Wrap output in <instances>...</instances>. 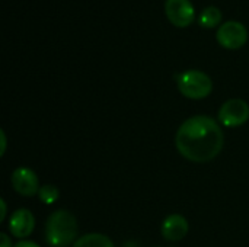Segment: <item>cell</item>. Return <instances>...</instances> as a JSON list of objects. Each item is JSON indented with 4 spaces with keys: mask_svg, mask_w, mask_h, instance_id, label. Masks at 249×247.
<instances>
[{
    "mask_svg": "<svg viewBox=\"0 0 249 247\" xmlns=\"http://www.w3.org/2000/svg\"><path fill=\"white\" fill-rule=\"evenodd\" d=\"M223 143L222 127L206 115L188 118L175 135V146L179 154L194 163H207L216 159L223 148Z\"/></svg>",
    "mask_w": 249,
    "mask_h": 247,
    "instance_id": "cell-1",
    "label": "cell"
},
{
    "mask_svg": "<svg viewBox=\"0 0 249 247\" xmlns=\"http://www.w3.org/2000/svg\"><path fill=\"white\" fill-rule=\"evenodd\" d=\"M188 221L184 215L171 214L163 220L160 233L168 242H179L188 234Z\"/></svg>",
    "mask_w": 249,
    "mask_h": 247,
    "instance_id": "cell-9",
    "label": "cell"
},
{
    "mask_svg": "<svg viewBox=\"0 0 249 247\" xmlns=\"http://www.w3.org/2000/svg\"><path fill=\"white\" fill-rule=\"evenodd\" d=\"M222 19H223V15H222L220 9L216 6H209L200 13L198 22L203 28L212 29V28H216L222 22Z\"/></svg>",
    "mask_w": 249,
    "mask_h": 247,
    "instance_id": "cell-11",
    "label": "cell"
},
{
    "mask_svg": "<svg viewBox=\"0 0 249 247\" xmlns=\"http://www.w3.org/2000/svg\"><path fill=\"white\" fill-rule=\"evenodd\" d=\"M0 204H1V214H0V221H3V220L6 218L7 207H6V201H4V199H0Z\"/></svg>",
    "mask_w": 249,
    "mask_h": 247,
    "instance_id": "cell-16",
    "label": "cell"
},
{
    "mask_svg": "<svg viewBox=\"0 0 249 247\" xmlns=\"http://www.w3.org/2000/svg\"><path fill=\"white\" fill-rule=\"evenodd\" d=\"M71 247H115L112 240L101 233H88L77 239Z\"/></svg>",
    "mask_w": 249,
    "mask_h": 247,
    "instance_id": "cell-10",
    "label": "cell"
},
{
    "mask_svg": "<svg viewBox=\"0 0 249 247\" xmlns=\"http://www.w3.org/2000/svg\"><path fill=\"white\" fill-rule=\"evenodd\" d=\"M0 138H1V150H0V156H4V153H6V134H4V131L1 130L0 131Z\"/></svg>",
    "mask_w": 249,
    "mask_h": 247,
    "instance_id": "cell-14",
    "label": "cell"
},
{
    "mask_svg": "<svg viewBox=\"0 0 249 247\" xmlns=\"http://www.w3.org/2000/svg\"><path fill=\"white\" fill-rule=\"evenodd\" d=\"M13 189L22 197H34L39 191V182L36 173L29 167H18L10 178Z\"/></svg>",
    "mask_w": 249,
    "mask_h": 247,
    "instance_id": "cell-7",
    "label": "cell"
},
{
    "mask_svg": "<svg viewBox=\"0 0 249 247\" xmlns=\"http://www.w3.org/2000/svg\"><path fill=\"white\" fill-rule=\"evenodd\" d=\"M217 118L228 128L241 127L249 119V105L244 99H229L219 109Z\"/></svg>",
    "mask_w": 249,
    "mask_h": 247,
    "instance_id": "cell-5",
    "label": "cell"
},
{
    "mask_svg": "<svg viewBox=\"0 0 249 247\" xmlns=\"http://www.w3.org/2000/svg\"><path fill=\"white\" fill-rule=\"evenodd\" d=\"M15 247H39L36 243L34 242H29V240H23V242H19L18 245H15Z\"/></svg>",
    "mask_w": 249,
    "mask_h": 247,
    "instance_id": "cell-15",
    "label": "cell"
},
{
    "mask_svg": "<svg viewBox=\"0 0 249 247\" xmlns=\"http://www.w3.org/2000/svg\"><path fill=\"white\" fill-rule=\"evenodd\" d=\"M38 197H39V199H41L42 204L51 205V204H54V202L58 199L60 191H58V188L54 186V185H44V186L39 188Z\"/></svg>",
    "mask_w": 249,
    "mask_h": 247,
    "instance_id": "cell-12",
    "label": "cell"
},
{
    "mask_svg": "<svg viewBox=\"0 0 249 247\" xmlns=\"http://www.w3.org/2000/svg\"><path fill=\"white\" fill-rule=\"evenodd\" d=\"M178 90L188 99L200 100L207 98L213 90L210 76L200 70H187L177 76Z\"/></svg>",
    "mask_w": 249,
    "mask_h": 247,
    "instance_id": "cell-3",
    "label": "cell"
},
{
    "mask_svg": "<svg viewBox=\"0 0 249 247\" xmlns=\"http://www.w3.org/2000/svg\"><path fill=\"white\" fill-rule=\"evenodd\" d=\"M0 247H15L12 245L10 237H9L6 233H1V234H0Z\"/></svg>",
    "mask_w": 249,
    "mask_h": 247,
    "instance_id": "cell-13",
    "label": "cell"
},
{
    "mask_svg": "<svg viewBox=\"0 0 249 247\" xmlns=\"http://www.w3.org/2000/svg\"><path fill=\"white\" fill-rule=\"evenodd\" d=\"M165 13L169 22L177 28H187L196 19V10L190 0H166Z\"/></svg>",
    "mask_w": 249,
    "mask_h": 247,
    "instance_id": "cell-6",
    "label": "cell"
},
{
    "mask_svg": "<svg viewBox=\"0 0 249 247\" xmlns=\"http://www.w3.org/2000/svg\"><path fill=\"white\" fill-rule=\"evenodd\" d=\"M216 39L226 49H239L248 41V31L244 23L238 20H228L219 26Z\"/></svg>",
    "mask_w": 249,
    "mask_h": 247,
    "instance_id": "cell-4",
    "label": "cell"
},
{
    "mask_svg": "<svg viewBox=\"0 0 249 247\" xmlns=\"http://www.w3.org/2000/svg\"><path fill=\"white\" fill-rule=\"evenodd\" d=\"M79 226L76 217L67 210H58L48 215L45 223V242L51 247L73 246Z\"/></svg>",
    "mask_w": 249,
    "mask_h": 247,
    "instance_id": "cell-2",
    "label": "cell"
},
{
    "mask_svg": "<svg viewBox=\"0 0 249 247\" xmlns=\"http://www.w3.org/2000/svg\"><path fill=\"white\" fill-rule=\"evenodd\" d=\"M34 229H35V217L26 208L16 210L9 218V230L12 236L16 239H25L31 236Z\"/></svg>",
    "mask_w": 249,
    "mask_h": 247,
    "instance_id": "cell-8",
    "label": "cell"
}]
</instances>
